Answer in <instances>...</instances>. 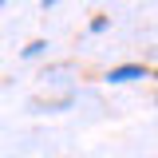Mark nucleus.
Wrapping results in <instances>:
<instances>
[{
	"label": "nucleus",
	"mask_w": 158,
	"mask_h": 158,
	"mask_svg": "<svg viewBox=\"0 0 158 158\" xmlns=\"http://www.w3.org/2000/svg\"><path fill=\"white\" fill-rule=\"evenodd\" d=\"M44 48H48V44H44V40H32V44H28V48H24V56H40V52H44Z\"/></svg>",
	"instance_id": "2"
},
{
	"label": "nucleus",
	"mask_w": 158,
	"mask_h": 158,
	"mask_svg": "<svg viewBox=\"0 0 158 158\" xmlns=\"http://www.w3.org/2000/svg\"><path fill=\"white\" fill-rule=\"evenodd\" d=\"M146 75V67H142V63H127V67H111V83H131V79H142Z\"/></svg>",
	"instance_id": "1"
},
{
	"label": "nucleus",
	"mask_w": 158,
	"mask_h": 158,
	"mask_svg": "<svg viewBox=\"0 0 158 158\" xmlns=\"http://www.w3.org/2000/svg\"><path fill=\"white\" fill-rule=\"evenodd\" d=\"M154 75H158V71H154Z\"/></svg>",
	"instance_id": "3"
}]
</instances>
